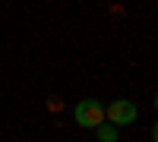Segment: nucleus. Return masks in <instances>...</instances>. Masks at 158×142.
<instances>
[{
    "mask_svg": "<svg viewBox=\"0 0 158 142\" xmlns=\"http://www.w3.org/2000/svg\"><path fill=\"white\" fill-rule=\"evenodd\" d=\"M73 114H76V123L85 126V130H95L98 123H104V108L98 104L95 98H82V101L76 104Z\"/></svg>",
    "mask_w": 158,
    "mask_h": 142,
    "instance_id": "obj_1",
    "label": "nucleus"
},
{
    "mask_svg": "<svg viewBox=\"0 0 158 142\" xmlns=\"http://www.w3.org/2000/svg\"><path fill=\"white\" fill-rule=\"evenodd\" d=\"M104 117H108L114 126H127V123L136 120V104H133V101H127V98H117L114 104L104 111Z\"/></svg>",
    "mask_w": 158,
    "mask_h": 142,
    "instance_id": "obj_2",
    "label": "nucleus"
},
{
    "mask_svg": "<svg viewBox=\"0 0 158 142\" xmlns=\"http://www.w3.org/2000/svg\"><path fill=\"white\" fill-rule=\"evenodd\" d=\"M95 130H98V142H117V126H111V123H98Z\"/></svg>",
    "mask_w": 158,
    "mask_h": 142,
    "instance_id": "obj_3",
    "label": "nucleus"
}]
</instances>
